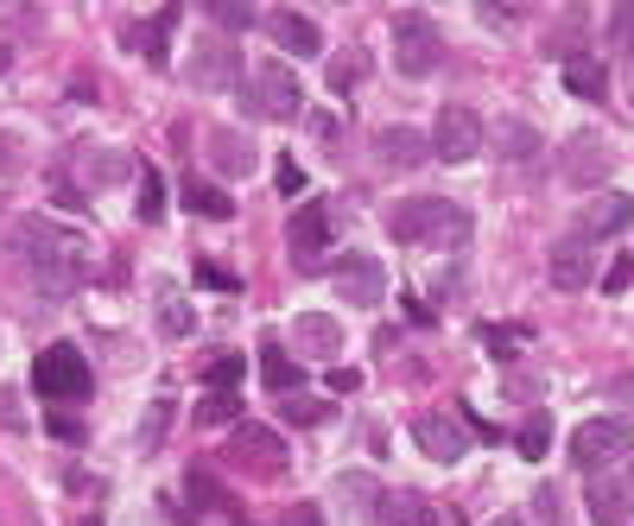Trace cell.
Here are the masks:
<instances>
[{"mask_svg": "<svg viewBox=\"0 0 634 526\" xmlns=\"http://www.w3.org/2000/svg\"><path fill=\"white\" fill-rule=\"evenodd\" d=\"M482 343L495 350V362H514V330H495V324H482Z\"/></svg>", "mask_w": 634, "mask_h": 526, "instance_id": "39", "label": "cell"}, {"mask_svg": "<svg viewBox=\"0 0 634 526\" xmlns=\"http://www.w3.org/2000/svg\"><path fill=\"white\" fill-rule=\"evenodd\" d=\"M286 241H292L299 260H318L330 248V203H299L292 223H286Z\"/></svg>", "mask_w": 634, "mask_h": 526, "instance_id": "15", "label": "cell"}, {"mask_svg": "<svg viewBox=\"0 0 634 526\" xmlns=\"http://www.w3.org/2000/svg\"><path fill=\"white\" fill-rule=\"evenodd\" d=\"M279 526H324V520H318V507H311V502H299L292 514H286V520H279Z\"/></svg>", "mask_w": 634, "mask_h": 526, "instance_id": "42", "label": "cell"}, {"mask_svg": "<svg viewBox=\"0 0 634 526\" xmlns=\"http://www.w3.org/2000/svg\"><path fill=\"white\" fill-rule=\"evenodd\" d=\"M228 451L241 457L254 476H279L286 470V438L273 426H235L228 431Z\"/></svg>", "mask_w": 634, "mask_h": 526, "instance_id": "9", "label": "cell"}, {"mask_svg": "<svg viewBox=\"0 0 634 526\" xmlns=\"http://www.w3.org/2000/svg\"><path fill=\"white\" fill-rule=\"evenodd\" d=\"M13 248H20L25 273L39 279V292H51V299H64V292H76L89 279V241L76 228L51 223V216H25L13 228Z\"/></svg>", "mask_w": 634, "mask_h": 526, "instance_id": "1", "label": "cell"}, {"mask_svg": "<svg viewBox=\"0 0 634 526\" xmlns=\"http://www.w3.org/2000/svg\"><path fill=\"white\" fill-rule=\"evenodd\" d=\"M615 489H622V507H634V451H628V470H622V482H615Z\"/></svg>", "mask_w": 634, "mask_h": 526, "instance_id": "45", "label": "cell"}, {"mask_svg": "<svg viewBox=\"0 0 634 526\" xmlns=\"http://www.w3.org/2000/svg\"><path fill=\"white\" fill-rule=\"evenodd\" d=\"M533 152H539V127H507V159H533Z\"/></svg>", "mask_w": 634, "mask_h": 526, "instance_id": "34", "label": "cell"}, {"mask_svg": "<svg viewBox=\"0 0 634 526\" xmlns=\"http://www.w3.org/2000/svg\"><path fill=\"white\" fill-rule=\"evenodd\" d=\"M292 426H318L324 419V400H304V394H286V406H279Z\"/></svg>", "mask_w": 634, "mask_h": 526, "instance_id": "32", "label": "cell"}, {"mask_svg": "<svg viewBox=\"0 0 634 526\" xmlns=\"http://www.w3.org/2000/svg\"><path fill=\"white\" fill-rule=\"evenodd\" d=\"M267 39H273L279 51H292V57H318V51H324V32L304 20V13H286V7L267 13Z\"/></svg>", "mask_w": 634, "mask_h": 526, "instance_id": "18", "label": "cell"}, {"mask_svg": "<svg viewBox=\"0 0 634 526\" xmlns=\"http://www.w3.org/2000/svg\"><path fill=\"white\" fill-rule=\"evenodd\" d=\"M197 279H203V286H216V292H241V279L223 273V267H197Z\"/></svg>", "mask_w": 634, "mask_h": 526, "instance_id": "41", "label": "cell"}, {"mask_svg": "<svg viewBox=\"0 0 634 526\" xmlns=\"http://www.w3.org/2000/svg\"><path fill=\"white\" fill-rule=\"evenodd\" d=\"M260 380L273 387V394H299V362L292 355H279V343H260Z\"/></svg>", "mask_w": 634, "mask_h": 526, "instance_id": "21", "label": "cell"}, {"mask_svg": "<svg viewBox=\"0 0 634 526\" xmlns=\"http://www.w3.org/2000/svg\"><path fill=\"white\" fill-rule=\"evenodd\" d=\"M565 89L583 101H603V89H609L603 64H597V57H571V64H565Z\"/></svg>", "mask_w": 634, "mask_h": 526, "instance_id": "22", "label": "cell"}, {"mask_svg": "<svg viewBox=\"0 0 634 526\" xmlns=\"http://www.w3.org/2000/svg\"><path fill=\"white\" fill-rule=\"evenodd\" d=\"M628 223H634V197H622V191H603V197L583 203L578 235H583V241H609V235H622Z\"/></svg>", "mask_w": 634, "mask_h": 526, "instance_id": "14", "label": "cell"}, {"mask_svg": "<svg viewBox=\"0 0 634 526\" xmlns=\"http://www.w3.org/2000/svg\"><path fill=\"white\" fill-rule=\"evenodd\" d=\"M184 76H191L197 89H228V83L241 76V57H235V45H223V39H203V45L191 51Z\"/></svg>", "mask_w": 634, "mask_h": 526, "instance_id": "13", "label": "cell"}, {"mask_svg": "<svg viewBox=\"0 0 634 526\" xmlns=\"http://www.w3.org/2000/svg\"><path fill=\"white\" fill-rule=\"evenodd\" d=\"M597 241H583V235H565L552 248V260H546V273H552V286H565V292H583V286H597Z\"/></svg>", "mask_w": 634, "mask_h": 526, "instance_id": "12", "label": "cell"}, {"mask_svg": "<svg viewBox=\"0 0 634 526\" xmlns=\"http://www.w3.org/2000/svg\"><path fill=\"white\" fill-rule=\"evenodd\" d=\"M330 387H336V394H355V387H362V375H355V368H336V375H330Z\"/></svg>", "mask_w": 634, "mask_h": 526, "instance_id": "44", "label": "cell"}, {"mask_svg": "<svg viewBox=\"0 0 634 526\" xmlns=\"http://www.w3.org/2000/svg\"><path fill=\"white\" fill-rule=\"evenodd\" d=\"M172 32H178V7H165L159 20H147V25H121V45L127 51H147V64H172Z\"/></svg>", "mask_w": 634, "mask_h": 526, "instance_id": "16", "label": "cell"}, {"mask_svg": "<svg viewBox=\"0 0 634 526\" xmlns=\"http://www.w3.org/2000/svg\"><path fill=\"white\" fill-rule=\"evenodd\" d=\"M488 526H527V520H520V514H502V520H488Z\"/></svg>", "mask_w": 634, "mask_h": 526, "instance_id": "46", "label": "cell"}, {"mask_svg": "<svg viewBox=\"0 0 634 526\" xmlns=\"http://www.w3.org/2000/svg\"><path fill=\"white\" fill-rule=\"evenodd\" d=\"M209 165H216L223 178H248L254 172V140H248V133L216 127V133H209Z\"/></svg>", "mask_w": 634, "mask_h": 526, "instance_id": "19", "label": "cell"}, {"mask_svg": "<svg viewBox=\"0 0 634 526\" xmlns=\"http://www.w3.org/2000/svg\"><path fill=\"white\" fill-rule=\"evenodd\" d=\"M248 108L260 115V121H299L304 115V89H299V76L286 71V64H260V71L248 76Z\"/></svg>", "mask_w": 634, "mask_h": 526, "instance_id": "6", "label": "cell"}, {"mask_svg": "<svg viewBox=\"0 0 634 526\" xmlns=\"http://www.w3.org/2000/svg\"><path fill=\"white\" fill-rule=\"evenodd\" d=\"M235 412H241V400H235V387H209V394H203V406H197V419L203 426H228V419H235Z\"/></svg>", "mask_w": 634, "mask_h": 526, "instance_id": "26", "label": "cell"}, {"mask_svg": "<svg viewBox=\"0 0 634 526\" xmlns=\"http://www.w3.org/2000/svg\"><path fill=\"white\" fill-rule=\"evenodd\" d=\"M32 394L39 400H83L89 394V362L76 343H51L39 362H32Z\"/></svg>", "mask_w": 634, "mask_h": 526, "instance_id": "4", "label": "cell"}, {"mask_svg": "<svg viewBox=\"0 0 634 526\" xmlns=\"http://www.w3.org/2000/svg\"><path fill=\"white\" fill-rule=\"evenodd\" d=\"M609 45L634 64V0H615V13H609Z\"/></svg>", "mask_w": 634, "mask_h": 526, "instance_id": "25", "label": "cell"}, {"mask_svg": "<svg viewBox=\"0 0 634 526\" xmlns=\"http://www.w3.org/2000/svg\"><path fill=\"white\" fill-rule=\"evenodd\" d=\"M191 203H197V216H209V223H223L228 210H235L228 191H216V184H191Z\"/></svg>", "mask_w": 634, "mask_h": 526, "instance_id": "28", "label": "cell"}, {"mask_svg": "<svg viewBox=\"0 0 634 526\" xmlns=\"http://www.w3.org/2000/svg\"><path fill=\"white\" fill-rule=\"evenodd\" d=\"M533 502H539V526H565V502H558V489H552V482H546V489H539Z\"/></svg>", "mask_w": 634, "mask_h": 526, "instance_id": "35", "label": "cell"}, {"mask_svg": "<svg viewBox=\"0 0 634 526\" xmlns=\"http://www.w3.org/2000/svg\"><path fill=\"white\" fill-rule=\"evenodd\" d=\"M25 165V147L13 140V133H0V178H13Z\"/></svg>", "mask_w": 634, "mask_h": 526, "instance_id": "37", "label": "cell"}, {"mask_svg": "<svg viewBox=\"0 0 634 526\" xmlns=\"http://www.w3.org/2000/svg\"><path fill=\"white\" fill-rule=\"evenodd\" d=\"M51 438H64V444H83V419H71L64 406L51 412Z\"/></svg>", "mask_w": 634, "mask_h": 526, "instance_id": "36", "label": "cell"}, {"mask_svg": "<svg viewBox=\"0 0 634 526\" xmlns=\"http://www.w3.org/2000/svg\"><path fill=\"white\" fill-rule=\"evenodd\" d=\"M273 184H279V197H299V191H304V172H299V165H292V159H279Z\"/></svg>", "mask_w": 634, "mask_h": 526, "instance_id": "38", "label": "cell"}, {"mask_svg": "<svg viewBox=\"0 0 634 526\" xmlns=\"http://www.w3.org/2000/svg\"><path fill=\"white\" fill-rule=\"evenodd\" d=\"M406 526H463L456 507H438V502H412V520Z\"/></svg>", "mask_w": 634, "mask_h": 526, "instance_id": "31", "label": "cell"}, {"mask_svg": "<svg viewBox=\"0 0 634 526\" xmlns=\"http://www.w3.org/2000/svg\"><path fill=\"white\" fill-rule=\"evenodd\" d=\"M412 438H419V451H426L431 463H463V451H470V431L456 426L451 412H419V419H412Z\"/></svg>", "mask_w": 634, "mask_h": 526, "instance_id": "11", "label": "cell"}, {"mask_svg": "<svg viewBox=\"0 0 634 526\" xmlns=\"http://www.w3.org/2000/svg\"><path fill=\"white\" fill-rule=\"evenodd\" d=\"M165 216V184L152 172H140V223H159Z\"/></svg>", "mask_w": 634, "mask_h": 526, "instance_id": "29", "label": "cell"}, {"mask_svg": "<svg viewBox=\"0 0 634 526\" xmlns=\"http://www.w3.org/2000/svg\"><path fill=\"white\" fill-rule=\"evenodd\" d=\"M330 286L343 304H380L387 299V267H380V254H343L330 267Z\"/></svg>", "mask_w": 634, "mask_h": 526, "instance_id": "8", "label": "cell"}, {"mask_svg": "<svg viewBox=\"0 0 634 526\" xmlns=\"http://www.w3.org/2000/svg\"><path fill=\"white\" fill-rule=\"evenodd\" d=\"M292 343H299L304 355H336L343 350V324H336V318H324V311H304L299 324H292Z\"/></svg>", "mask_w": 634, "mask_h": 526, "instance_id": "20", "label": "cell"}, {"mask_svg": "<svg viewBox=\"0 0 634 526\" xmlns=\"http://www.w3.org/2000/svg\"><path fill=\"white\" fill-rule=\"evenodd\" d=\"M191 324H197V318H191V304L165 299V311H159V330H165V336H191Z\"/></svg>", "mask_w": 634, "mask_h": 526, "instance_id": "33", "label": "cell"}, {"mask_svg": "<svg viewBox=\"0 0 634 526\" xmlns=\"http://www.w3.org/2000/svg\"><path fill=\"white\" fill-rule=\"evenodd\" d=\"M159 426H165V400L152 406V419H147V438H140V444H147V451H152V444H159Z\"/></svg>", "mask_w": 634, "mask_h": 526, "instance_id": "43", "label": "cell"}, {"mask_svg": "<svg viewBox=\"0 0 634 526\" xmlns=\"http://www.w3.org/2000/svg\"><path fill=\"white\" fill-rule=\"evenodd\" d=\"M431 140L426 133H412V127H380L375 133V159L387 165V172H412V165H426Z\"/></svg>", "mask_w": 634, "mask_h": 526, "instance_id": "17", "label": "cell"}, {"mask_svg": "<svg viewBox=\"0 0 634 526\" xmlns=\"http://www.w3.org/2000/svg\"><path fill=\"white\" fill-rule=\"evenodd\" d=\"M628 108H634V64H628Z\"/></svg>", "mask_w": 634, "mask_h": 526, "instance_id": "47", "label": "cell"}, {"mask_svg": "<svg viewBox=\"0 0 634 526\" xmlns=\"http://www.w3.org/2000/svg\"><path fill=\"white\" fill-rule=\"evenodd\" d=\"M558 172H565V184H603L615 172V152H609L603 133H578L565 147V159H558Z\"/></svg>", "mask_w": 634, "mask_h": 526, "instance_id": "10", "label": "cell"}, {"mask_svg": "<svg viewBox=\"0 0 634 526\" xmlns=\"http://www.w3.org/2000/svg\"><path fill=\"white\" fill-rule=\"evenodd\" d=\"M634 451V419H622V412H609V419H583L578 431H571V463L578 470H609V463H622V457Z\"/></svg>", "mask_w": 634, "mask_h": 526, "instance_id": "3", "label": "cell"}, {"mask_svg": "<svg viewBox=\"0 0 634 526\" xmlns=\"http://www.w3.org/2000/svg\"><path fill=\"white\" fill-rule=\"evenodd\" d=\"M520 451H527V457H546V451H552V419H546V412H533L527 426H520Z\"/></svg>", "mask_w": 634, "mask_h": 526, "instance_id": "27", "label": "cell"}, {"mask_svg": "<svg viewBox=\"0 0 634 526\" xmlns=\"http://www.w3.org/2000/svg\"><path fill=\"white\" fill-rule=\"evenodd\" d=\"M394 64L400 76H431L444 64V32L426 13H394Z\"/></svg>", "mask_w": 634, "mask_h": 526, "instance_id": "5", "label": "cell"}, {"mask_svg": "<svg viewBox=\"0 0 634 526\" xmlns=\"http://www.w3.org/2000/svg\"><path fill=\"white\" fill-rule=\"evenodd\" d=\"M394 241H412V248H463L470 241V210L451 197H406L394 203Z\"/></svg>", "mask_w": 634, "mask_h": 526, "instance_id": "2", "label": "cell"}, {"mask_svg": "<svg viewBox=\"0 0 634 526\" xmlns=\"http://www.w3.org/2000/svg\"><path fill=\"white\" fill-rule=\"evenodd\" d=\"M203 13L216 25H228V32H248L254 25V0H203Z\"/></svg>", "mask_w": 634, "mask_h": 526, "instance_id": "24", "label": "cell"}, {"mask_svg": "<svg viewBox=\"0 0 634 526\" xmlns=\"http://www.w3.org/2000/svg\"><path fill=\"white\" fill-rule=\"evenodd\" d=\"M628 279H634V260L622 254L615 267H603V292H628Z\"/></svg>", "mask_w": 634, "mask_h": 526, "instance_id": "40", "label": "cell"}, {"mask_svg": "<svg viewBox=\"0 0 634 526\" xmlns=\"http://www.w3.org/2000/svg\"><path fill=\"white\" fill-rule=\"evenodd\" d=\"M431 152L444 159V165H470L482 152V121L476 108H463V101H444L438 108V121H431Z\"/></svg>", "mask_w": 634, "mask_h": 526, "instance_id": "7", "label": "cell"}, {"mask_svg": "<svg viewBox=\"0 0 634 526\" xmlns=\"http://www.w3.org/2000/svg\"><path fill=\"white\" fill-rule=\"evenodd\" d=\"M248 375V355H216V362H209V387H235V380Z\"/></svg>", "mask_w": 634, "mask_h": 526, "instance_id": "30", "label": "cell"}, {"mask_svg": "<svg viewBox=\"0 0 634 526\" xmlns=\"http://www.w3.org/2000/svg\"><path fill=\"white\" fill-rule=\"evenodd\" d=\"M583 507H590L597 526H628V507H622V489H615V482H590Z\"/></svg>", "mask_w": 634, "mask_h": 526, "instance_id": "23", "label": "cell"}]
</instances>
